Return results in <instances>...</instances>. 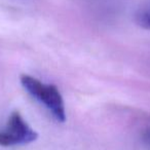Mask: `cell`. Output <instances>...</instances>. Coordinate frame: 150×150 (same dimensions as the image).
I'll use <instances>...</instances> for the list:
<instances>
[{"instance_id":"6da1fadb","label":"cell","mask_w":150,"mask_h":150,"mask_svg":"<svg viewBox=\"0 0 150 150\" xmlns=\"http://www.w3.org/2000/svg\"><path fill=\"white\" fill-rule=\"evenodd\" d=\"M20 81L26 92L35 100L44 105L52 115L60 122L66 120V110L63 97L59 88L54 84H45L39 79L28 74H22Z\"/></svg>"},{"instance_id":"7a4b0ae2","label":"cell","mask_w":150,"mask_h":150,"mask_svg":"<svg viewBox=\"0 0 150 150\" xmlns=\"http://www.w3.org/2000/svg\"><path fill=\"white\" fill-rule=\"evenodd\" d=\"M37 137L38 134L18 111H15L8 117L4 129H0V145L3 147L25 145L34 142Z\"/></svg>"},{"instance_id":"3957f363","label":"cell","mask_w":150,"mask_h":150,"mask_svg":"<svg viewBox=\"0 0 150 150\" xmlns=\"http://www.w3.org/2000/svg\"><path fill=\"white\" fill-rule=\"evenodd\" d=\"M137 24L145 30H150V7L140 11L136 16Z\"/></svg>"},{"instance_id":"277c9868","label":"cell","mask_w":150,"mask_h":150,"mask_svg":"<svg viewBox=\"0 0 150 150\" xmlns=\"http://www.w3.org/2000/svg\"><path fill=\"white\" fill-rule=\"evenodd\" d=\"M143 138L144 140H145V142L148 144V145L150 146V127H147V129L144 131L143 133Z\"/></svg>"}]
</instances>
